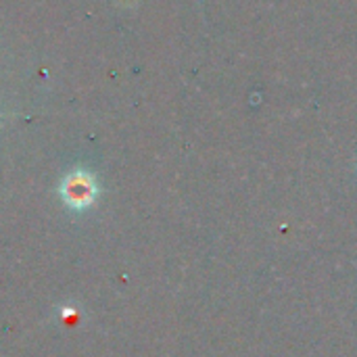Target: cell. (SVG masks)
Here are the masks:
<instances>
[{"mask_svg": "<svg viewBox=\"0 0 357 357\" xmlns=\"http://www.w3.org/2000/svg\"><path fill=\"white\" fill-rule=\"evenodd\" d=\"M61 197L71 209H86L96 199L94 178L86 172H73L65 178L61 186Z\"/></svg>", "mask_w": 357, "mask_h": 357, "instance_id": "1", "label": "cell"}]
</instances>
